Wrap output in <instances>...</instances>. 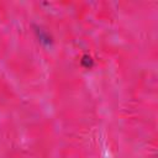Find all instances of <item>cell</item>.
<instances>
[{"label":"cell","mask_w":158,"mask_h":158,"mask_svg":"<svg viewBox=\"0 0 158 158\" xmlns=\"http://www.w3.org/2000/svg\"><path fill=\"white\" fill-rule=\"evenodd\" d=\"M35 33H36V37L38 38V41L43 44V46H51L53 40H52V36L46 31L43 30L42 27H38L36 26L35 27Z\"/></svg>","instance_id":"obj_1"},{"label":"cell","mask_w":158,"mask_h":158,"mask_svg":"<svg viewBox=\"0 0 158 158\" xmlns=\"http://www.w3.org/2000/svg\"><path fill=\"white\" fill-rule=\"evenodd\" d=\"M80 65L83 68H85V69L93 68L94 67V59H93V57L90 54H88V53L83 54L81 58H80Z\"/></svg>","instance_id":"obj_2"}]
</instances>
